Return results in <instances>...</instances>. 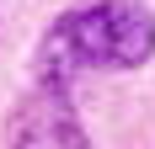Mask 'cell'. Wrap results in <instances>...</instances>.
Returning a JSON list of instances; mask_svg holds the SVG:
<instances>
[{
  "instance_id": "cell-2",
  "label": "cell",
  "mask_w": 155,
  "mask_h": 149,
  "mask_svg": "<svg viewBox=\"0 0 155 149\" xmlns=\"http://www.w3.org/2000/svg\"><path fill=\"white\" fill-rule=\"evenodd\" d=\"M11 138L16 149H91L70 96L54 85H38L32 96H21V106L11 112Z\"/></svg>"
},
{
  "instance_id": "cell-1",
  "label": "cell",
  "mask_w": 155,
  "mask_h": 149,
  "mask_svg": "<svg viewBox=\"0 0 155 149\" xmlns=\"http://www.w3.org/2000/svg\"><path fill=\"white\" fill-rule=\"evenodd\" d=\"M155 53V11L144 0H80L38 43V85L70 90L80 74L139 69Z\"/></svg>"
}]
</instances>
